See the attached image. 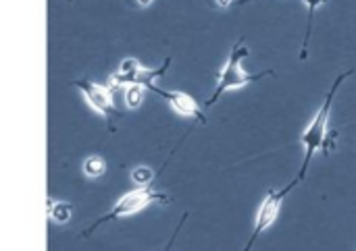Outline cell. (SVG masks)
Returning a JSON list of instances; mask_svg holds the SVG:
<instances>
[{
	"label": "cell",
	"instance_id": "obj_3",
	"mask_svg": "<svg viewBox=\"0 0 356 251\" xmlns=\"http://www.w3.org/2000/svg\"><path fill=\"white\" fill-rule=\"evenodd\" d=\"M169 204V198L165 193H159V191H152L150 187H138L134 191H127L115 206L111 212H106L104 216H100L98 220H94L83 233L81 237H90L92 233H96L100 227H104L106 223L111 220H117V218H125V216H131V214H138L142 212L144 208H148L150 204Z\"/></svg>",
	"mask_w": 356,
	"mask_h": 251
},
{
	"label": "cell",
	"instance_id": "obj_14",
	"mask_svg": "<svg viewBox=\"0 0 356 251\" xmlns=\"http://www.w3.org/2000/svg\"><path fill=\"white\" fill-rule=\"evenodd\" d=\"M217 2V6H221V8H227L234 0H215Z\"/></svg>",
	"mask_w": 356,
	"mask_h": 251
},
{
	"label": "cell",
	"instance_id": "obj_11",
	"mask_svg": "<svg viewBox=\"0 0 356 251\" xmlns=\"http://www.w3.org/2000/svg\"><path fill=\"white\" fill-rule=\"evenodd\" d=\"M123 92H125V104H127V108L136 110L142 104V100H144V85H127Z\"/></svg>",
	"mask_w": 356,
	"mask_h": 251
},
{
	"label": "cell",
	"instance_id": "obj_6",
	"mask_svg": "<svg viewBox=\"0 0 356 251\" xmlns=\"http://www.w3.org/2000/svg\"><path fill=\"white\" fill-rule=\"evenodd\" d=\"M298 185V181L294 179L290 185H286L284 189H280V191H275V189H269L267 191V198L263 200V204H261V208H259V212H257V218H254V229H252V235H250V239H248V243H246V248L244 251H250L254 248V243H257V239L277 220V216H280V210H282V204H284V200H286V196L294 189Z\"/></svg>",
	"mask_w": 356,
	"mask_h": 251
},
{
	"label": "cell",
	"instance_id": "obj_8",
	"mask_svg": "<svg viewBox=\"0 0 356 251\" xmlns=\"http://www.w3.org/2000/svg\"><path fill=\"white\" fill-rule=\"evenodd\" d=\"M307 8H309V19H307V31H305V40H302V52H300V60H307L309 56V42H311V33H313V19H315V10L327 2V0H305Z\"/></svg>",
	"mask_w": 356,
	"mask_h": 251
},
{
	"label": "cell",
	"instance_id": "obj_9",
	"mask_svg": "<svg viewBox=\"0 0 356 251\" xmlns=\"http://www.w3.org/2000/svg\"><path fill=\"white\" fill-rule=\"evenodd\" d=\"M71 210H73V206L69 202H52V200H48V218L54 220L56 225L69 223Z\"/></svg>",
	"mask_w": 356,
	"mask_h": 251
},
{
	"label": "cell",
	"instance_id": "obj_12",
	"mask_svg": "<svg viewBox=\"0 0 356 251\" xmlns=\"http://www.w3.org/2000/svg\"><path fill=\"white\" fill-rule=\"evenodd\" d=\"M131 177H134V181H136V183H140L142 187H148V185H150V181L154 179V175H152L148 168H144V166H142V168H136Z\"/></svg>",
	"mask_w": 356,
	"mask_h": 251
},
{
	"label": "cell",
	"instance_id": "obj_2",
	"mask_svg": "<svg viewBox=\"0 0 356 251\" xmlns=\"http://www.w3.org/2000/svg\"><path fill=\"white\" fill-rule=\"evenodd\" d=\"M248 56H250V50H248L244 37H240L238 44L234 46V50H232V54H229L225 67H223L221 73H219V81H217L215 94H213V96L207 100V104H204L207 108H211L227 89H236V87H242V85L254 83V81H259V79H263V77H267V75H273V71H261V73H257V75L248 73V71L244 69V60H246Z\"/></svg>",
	"mask_w": 356,
	"mask_h": 251
},
{
	"label": "cell",
	"instance_id": "obj_4",
	"mask_svg": "<svg viewBox=\"0 0 356 251\" xmlns=\"http://www.w3.org/2000/svg\"><path fill=\"white\" fill-rule=\"evenodd\" d=\"M169 64H171V58H167L159 69H146V67L140 64V60H136V58H125V60L119 64L117 73L111 75L108 87H111L113 92H117V89H121V87L125 89L127 85H144L146 89H152V87L156 85V79H161V77L167 75Z\"/></svg>",
	"mask_w": 356,
	"mask_h": 251
},
{
	"label": "cell",
	"instance_id": "obj_16",
	"mask_svg": "<svg viewBox=\"0 0 356 251\" xmlns=\"http://www.w3.org/2000/svg\"><path fill=\"white\" fill-rule=\"evenodd\" d=\"M246 2H250V0H242V2H240V4H246Z\"/></svg>",
	"mask_w": 356,
	"mask_h": 251
},
{
	"label": "cell",
	"instance_id": "obj_7",
	"mask_svg": "<svg viewBox=\"0 0 356 251\" xmlns=\"http://www.w3.org/2000/svg\"><path fill=\"white\" fill-rule=\"evenodd\" d=\"M150 92H152V94H159L163 100H167V102L171 104V108H173L177 114L188 116V119H194V121L200 123V125H207V116H204L202 108L198 106V102H196L190 94H186V92H167V89H161V87H156V85H154Z\"/></svg>",
	"mask_w": 356,
	"mask_h": 251
},
{
	"label": "cell",
	"instance_id": "obj_13",
	"mask_svg": "<svg viewBox=\"0 0 356 251\" xmlns=\"http://www.w3.org/2000/svg\"><path fill=\"white\" fill-rule=\"evenodd\" d=\"M186 218H188V214H184V216L179 218V225L175 227V231H173V235H171V239H169L167 248H165V250H163V251H171V250H173V243H175V239H177V235H179V231H181V227H184Z\"/></svg>",
	"mask_w": 356,
	"mask_h": 251
},
{
	"label": "cell",
	"instance_id": "obj_1",
	"mask_svg": "<svg viewBox=\"0 0 356 251\" xmlns=\"http://www.w3.org/2000/svg\"><path fill=\"white\" fill-rule=\"evenodd\" d=\"M350 75H353V71H346V73H342V75H338V77H336V81H334V85H332V89H330L327 98L323 100L321 108L317 110V116L311 121V125H309V127L305 129V133L300 135V144L305 146V160H302V166H300L298 177H296V181H298V183H302V181H305V177H307V173H309V166H311L313 156H315L319 150H325V152H327V150L334 146V135H330V131H327L330 114H332L334 98H336V94H338V89H340V85H342V83H344V79H346V77H350Z\"/></svg>",
	"mask_w": 356,
	"mask_h": 251
},
{
	"label": "cell",
	"instance_id": "obj_5",
	"mask_svg": "<svg viewBox=\"0 0 356 251\" xmlns=\"http://www.w3.org/2000/svg\"><path fill=\"white\" fill-rule=\"evenodd\" d=\"M71 85L77 87L83 94V98L88 100V104L106 121L108 131L115 133L117 131V127H115L117 125V119L121 116L119 110H117V106H115V100H113V94L115 92L108 85H100V83H94L90 79H75V81H71Z\"/></svg>",
	"mask_w": 356,
	"mask_h": 251
},
{
	"label": "cell",
	"instance_id": "obj_10",
	"mask_svg": "<svg viewBox=\"0 0 356 251\" xmlns=\"http://www.w3.org/2000/svg\"><path fill=\"white\" fill-rule=\"evenodd\" d=\"M104 171H106V162H104V158H100V156H90V158L83 162V173H86L90 179L102 177Z\"/></svg>",
	"mask_w": 356,
	"mask_h": 251
},
{
	"label": "cell",
	"instance_id": "obj_15",
	"mask_svg": "<svg viewBox=\"0 0 356 251\" xmlns=\"http://www.w3.org/2000/svg\"><path fill=\"white\" fill-rule=\"evenodd\" d=\"M138 2H140V4H142V6H148V4H152V2H154V0H138Z\"/></svg>",
	"mask_w": 356,
	"mask_h": 251
}]
</instances>
